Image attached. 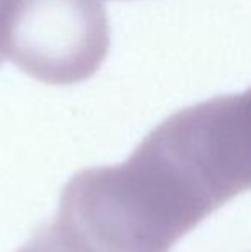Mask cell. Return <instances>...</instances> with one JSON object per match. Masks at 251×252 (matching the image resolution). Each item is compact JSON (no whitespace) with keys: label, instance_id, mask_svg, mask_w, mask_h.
<instances>
[{"label":"cell","instance_id":"6da1fadb","mask_svg":"<svg viewBox=\"0 0 251 252\" xmlns=\"http://www.w3.org/2000/svg\"><path fill=\"white\" fill-rule=\"evenodd\" d=\"M110 47L100 0H0V55L48 84L91 77Z\"/></svg>","mask_w":251,"mask_h":252},{"label":"cell","instance_id":"7a4b0ae2","mask_svg":"<svg viewBox=\"0 0 251 252\" xmlns=\"http://www.w3.org/2000/svg\"><path fill=\"white\" fill-rule=\"evenodd\" d=\"M0 62H2V55H0Z\"/></svg>","mask_w":251,"mask_h":252}]
</instances>
